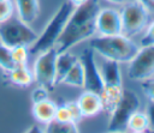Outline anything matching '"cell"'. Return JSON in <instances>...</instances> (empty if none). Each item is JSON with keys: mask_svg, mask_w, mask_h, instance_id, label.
<instances>
[{"mask_svg": "<svg viewBox=\"0 0 154 133\" xmlns=\"http://www.w3.org/2000/svg\"><path fill=\"white\" fill-rule=\"evenodd\" d=\"M96 32L102 36L119 35L123 32L122 16L116 8H100L96 16Z\"/></svg>", "mask_w": 154, "mask_h": 133, "instance_id": "10", "label": "cell"}, {"mask_svg": "<svg viewBox=\"0 0 154 133\" xmlns=\"http://www.w3.org/2000/svg\"><path fill=\"white\" fill-rule=\"evenodd\" d=\"M99 69L101 73L103 86H122V73L119 62L103 58Z\"/></svg>", "mask_w": 154, "mask_h": 133, "instance_id": "12", "label": "cell"}, {"mask_svg": "<svg viewBox=\"0 0 154 133\" xmlns=\"http://www.w3.org/2000/svg\"><path fill=\"white\" fill-rule=\"evenodd\" d=\"M31 128H32V129H29V132H43L42 129H37V128H38L37 126H32Z\"/></svg>", "mask_w": 154, "mask_h": 133, "instance_id": "33", "label": "cell"}, {"mask_svg": "<svg viewBox=\"0 0 154 133\" xmlns=\"http://www.w3.org/2000/svg\"><path fill=\"white\" fill-rule=\"evenodd\" d=\"M14 66L11 56V48L6 47L5 44L0 43V67L4 71H10Z\"/></svg>", "mask_w": 154, "mask_h": 133, "instance_id": "22", "label": "cell"}, {"mask_svg": "<svg viewBox=\"0 0 154 133\" xmlns=\"http://www.w3.org/2000/svg\"><path fill=\"white\" fill-rule=\"evenodd\" d=\"M141 99L136 92L130 89L123 90L122 98L111 114V119L107 126V132L118 133L126 129V123L130 116L140 109Z\"/></svg>", "mask_w": 154, "mask_h": 133, "instance_id": "5", "label": "cell"}, {"mask_svg": "<svg viewBox=\"0 0 154 133\" xmlns=\"http://www.w3.org/2000/svg\"><path fill=\"white\" fill-rule=\"evenodd\" d=\"M147 116L149 120V128L154 132V101H149L147 105Z\"/></svg>", "mask_w": 154, "mask_h": 133, "instance_id": "29", "label": "cell"}, {"mask_svg": "<svg viewBox=\"0 0 154 133\" xmlns=\"http://www.w3.org/2000/svg\"><path fill=\"white\" fill-rule=\"evenodd\" d=\"M141 87H142L144 95L149 98V101H154V79L149 78V79L142 80Z\"/></svg>", "mask_w": 154, "mask_h": 133, "instance_id": "26", "label": "cell"}, {"mask_svg": "<svg viewBox=\"0 0 154 133\" xmlns=\"http://www.w3.org/2000/svg\"><path fill=\"white\" fill-rule=\"evenodd\" d=\"M67 107L70 108V111H71V115H72V119H73V122H79L82 120V113L79 110V107L77 104V102H66Z\"/></svg>", "mask_w": 154, "mask_h": 133, "instance_id": "28", "label": "cell"}, {"mask_svg": "<svg viewBox=\"0 0 154 133\" xmlns=\"http://www.w3.org/2000/svg\"><path fill=\"white\" fill-rule=\"evenodd\" d=\"M54 119L58 120V121H61V122H73V119H72L70 108L67 107L66 103H64V104L57 107ZM75 123H76V122H75Z\"/></svg>", "mask_w": 154, "mask_h": 133, "instance_id": "23", "label": "cell"}, {"mask_svg": "<svg viewBox=\"0 0 154 133\" xmlns=\"http://www.w3.org/2000/svg\"><path fill=\"white\" fill-rule=\"evenodd\" d=\"M83 117H93L103 110L102 99L100 93L85 90L76 101Z\"/></svg>", "mask_w": 154, "mask_h": 133, "instance_id": "11", "label": "cell"}, {"mask_svg": "<svg viewBox=\"0 0 154 133\" xmlns=\"http://www.w3.org/2000/svg\"><path fill=\"white\" fill-rule=\"evenodd\" d=\"M140 2H142L144 6H147V8L149 11H154V1L153 0H138Z\"/></svg>", "mask_w": 154, "mask_h": 133, "instance_id": "30", "label": "cell"}, {"mask_svg": "<svg viewBox=\"0 0 154 133\" xmlns=\"http://www.w3.org/2000/svg\"><path fill=\"white\" fill-rule=\"evenodd\" d=\"M63 84L75 86V87H83L84 85V72H83V66L79 61V59L73 64V66L70 68V71L66 73L64 77Z\"/></svg>", "mask_w": 154, "mask_h": 133, "instance_id": "18", "label": "cell"}, {"mask_svg": "<svg viewBox=\"0 0 154 133\" xmlns=\"http://www.w3.org/2000/svg\"><path fill=\"white\" fill-rule=\"evenodd\" d=\"M123 90V86H103L102 91L100 92L103 110H106L108 114H112L122 98Z\"/></svg>", "mask_w": 154, "mask_h": 133, "instance_id": "17", "label": "cell"}, {"mask_svg": "<svg viewBox=\"0 0 154 133\" xmlns=\"http://www.w3.org/2000/svg\"><path fill=\"white\" fill-rule=\"evenodd\" d=\"M152 44H154V20L150 23L147 31L144 32V35L141 38V47L152 46Z\"/></svg>", "mask_w": 154, "mask_h": 133, "instance_id": "25", "label": "cell"}, {"mask_svg": "<svg viewBox=\"0 0 154 133\" xmlns=\"http://www.w3.org/2000/svg\"><path fill=\"white\" fill-rule=\"evenodd\" d=\"M14 4L18 17L22 22L30 24L37 18L40 13L38 0H14Z\"/></svg>", "mask_w": 154, "mask_h": 133, "instance_id": "13", "label": "cell"}, {"mask_svg": "<svg viewBox=\"0 0 154 133\" xmlns=\"http://www.w3.org/2000/svg\"><path fill=\"white\" fill-rule=\"evenodd\" d=\"M120 16L123 25L122 34L131 38L144 30L149 23L150 11L138 0H131L124 5L123 10L120 11Z\"/></svg>", "mask_w": 154, "mask_h": 133, "instance_id": "6", "label": "cell"}, {"mask_svg": "<svg viewBox=\"0 0 154 133\" xmlns=\"http://www.w3.org/2000/svg\"><path fill=\"white\" fill-rule=\"evenodd\" d=\"M12 13H13V4L11 2V0H0V23L11 18Z\"/></svg>", "mask_w": 154, "mask_h": 133, "instance_id": "24", "label": "cell"}, {"mask_svg": "<svg viewBox=\"0 0 154 133\" xmlns=\"http://www.w3.org/2000/svg\"><path fill=\"white\" fill-rule=\"evenodd\" d=\"M99 0H88L73 8L54 48L58 53L70 50L76 44L90 38L96 32Z\"/></svg>", "mask_w": 154, "mask_h": 133, "instance_id": "1", "label": "cell"}, {"mask_svg": "<svg viewBox=\"0 0 154 133\" xmlns=\"http://www.w3.org/2000/svg\"><path fill=\"white\" fill-rule=\"evenodd\" d=\"M82 66H83V72H84V85L83 87L85 90L100 93L103 89V81L101 78V73L100 69L97 67L96 64V59H95V52L87 47L81 56L78 58Z\"/></svg>", "mask_w": 154, "mask_h": 133, "instance_id": "9", "label": "cell"}, {"mask_svg": "<svg viewBox=\"0 0 154 133\" xmlns=\"http://www.w3.org/2000/svg\"><path fill=\"white\" fill-rule=\"evenodd\" d=\"M46 98H48V90L46 87H43V86H40L38 85V87H36L32 91V93H31V99H32L34 103L35 102H40V101H43Z\"/></svg>", "mask_w": 154, "mask_h": 133, "instance_id": "27", "label": "cell"}, {"mask_svg": "<svg viewBox=\"0 0 154 133\" xmlns=\"http://www.w3.org/2000/svg\"><path fill=\"white\" fill-rule=\"evenodd\" d=\"M153 1H154V0H153Z\"/></svg>", "mask_w": 154, "mask_h": 133, "instance_id": "34", "label": "cell"}, {"mask_svg": "<svg viewBox=\"0 0 154 133\" xmlns=\"http://www.w3.org/2000/svg\"><path fill=\"white\" fill-rule=\"evenodd\" d=\"M57 107L58 105L49 98H46L40 102H35L32 104V115L38 122L46 125L54 119Z\"/></svg>", "mask_w": 154, "mask_h": 133, "instance_id": "14", "label": "cell"}, {"mask_svg": "<svg viewBox=\"0 0 154 133\" xmlns=\"http://www.w3.org/2000/svg\"><path fill=\"white\" fill-rule=\"evenodd\" d=\"M88 47L102 58L114 60L119 64L129 62L140 49V47L130 37L123 34L112 36L101 35L93 38Z\"/></svg>", "mask_w": 154, "mask_h": 133, "instance_id": "2", "label": "cell"}, {"mask_svg": "<svg viewBox=\"0 0 154 133\" xmlns=\"http://www.w3.org/2000/svg\"><path fill=\"white\" fill-rule=\"evenodd\" d=\"M73 8L75 6L70 1H65L60 5V7L57 10V12L45 26L42 34L37 36L36 41L32 44H30L29 52L31 54H40L55 46Z\"/></svg>", "mask_w": 154, "mask_h": 133, "instance_id": "3", "label": "cell"}, {"mask_svg": "<svg viewBox=\"0 0 154 133\" xmlns=\"http://www.w3.org/2000/svg\"><path fill=\"white\" fill-rule=\"evenodd\" d=\"M11 56L14 66L18 65H26L28 56H29V49L26 46H16L11 48Z\"/></svg>", "mask_w": 154, "mask_h": 133, "instance_id": "21", "label": "cell"}, {"mask_svg": "<svg viewBox=\"0 0 154 133\" xmlns=\"http://www.w3.org/2000/svg\"><path fill=\"white\" fill-rule=\"evenodd\" d=\"M37 36L38 35L20 19L8 18L0 23V42L8 48L16 46L29 47L36 41Z\"/></svg>", "mask_w": 154, "mask_h": 133, "instance_id": "4", "label": "cell"}, {"mask_svg": "<svg viewBox=\"0 0 154 133\" xmlns=\"http://www.w3.org/2000/svg\"><path fill=\"white\" fill-rule=\"evenodd\" d=\"M8 80L19 87H26L34 81V73L26 65L13 66L8 71Z\"/></svg>", "mask_w": 154, "mask_h": 133, "instance_id": "16", "label": "cell"}, {"mask_svg": "<svg viewBox=\"0 0 154 133\" xmlns=\"http://www.w3.org/2000/svg\"><path fill=\"white\" fill-rule=\"evenodd\" d=\"M75 7H77V6H79V5H82V4H84L85 1H88V0H69Z\"/></svg>", "mask_w": 154, "mask_h": 133, "instance_id": "32", "label": "cell"}, {"mask_svg": "<svg viewBox=\"0 0 154 133\" xmlns=\"http://www.w3.org/2000/svg\"><path fill=\"white\" fill-rule=\"evenodd\" d=\"M78 60V58L71 52L66 50L63 53H58L55 59V85L61 84L64 77L73 66V64Z\"/></svg>", "mask_w": 154, "mask_h": 133, "instance_id": "15", "label": "cell"}, {"mask_svg": "<svg viewBox=\"0 0 154 133\" xmlns=\"http://www.w3.org/2000/svg\"><path fill=\"white\" fill-rule=\"evenodd\" d=\"M126 129L134 133H144L149 131V120L147 114L141 113L138 110L135 111L126 123Z\"/></svg>", "mask_w": 154, "mask_h": 133, "instance_id": "19", "label": "cell"}, {"mask_svg": "<svg viewBox=\"0 0 154 133\" xmlns=\"http://www.w3.org/2000/svg\"><path fill=\"white\" fill-rule=\"evenodd\" d=\"M45 132L48 133H78L79 129L75 122H61L55 119L46 123Z\"/></svg>", "mask_w": 154, "mask_h": 133, "instance_id": "20", "label": "cell"}, {"mask_svg": "<svg viewBox=\"0 0 154 133\" xmlns=\"http://www.w3.org/2000/svg\"><path fill=\"white\" fill-rule=\"evenodd\" d=\"M128 75L132 80L142 81L154 75V44L141 47L129 61Z\"/></svg>", "mask_w": 154, "mask_h": 133, "instance_id": "8", "label": "cell"}, {"mask_svg": "<svg viewBox=\"0 0 154 133\" xmlns=\"http://www.w3.org/2000/svg\"><path fill=\"white\" fill-rule=\"evenodd\" d=\"M106 1H108L111 4H114V5H125V4L130 2L131 0H106Z\"/></svg>", "mask_w": 154, "mask_h": 133, "instance_id": "31", "label": "cell"}, {"mask_svg": "<svg viewBox=\"0 0 154 133\" xmlns=\"http://www.w3.org/2000/svg\"><path fill=\"white\" fill-rule=\"evenodd\" d=\"M58 52L54 47L38 54L34 65V80L48 91L55 86V59Z\"/></svg>", "mask_w": 154, "mask_h": 133, "instance_id": "7", "label": "cell"}]
</instances>
